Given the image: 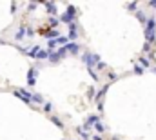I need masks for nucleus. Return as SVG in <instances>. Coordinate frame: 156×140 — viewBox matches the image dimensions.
I'll return each instance as SVG.
<instances>
[{
	"mask_svg": "<svg viewBox=\"0 0 156 140\" xmlns=\"http://www.w3.org/2000/svg\"><path fill=\"white\" fill-rule=\"evenodd\" d=\"M49 24H51V26L55 28V26H58V20H56L55 17H51V18H49Z\"/></svg>",
	"mask_w": 156,
	"mask_h": 140,
	"instance_id": "nucleus-23",
	"label": "nucleus"
},
{
	"mask_svg": "<svg viewBox=\"0 0 156 140\" xmlns=\"http://www.w3.org/2000/svg\"><path fill=\"white\" fill-rule=\"evenodd\" d=\"M49 118H51V122H53V124H56V126H58V127H64V124H62V122H60V118H56V116H55V115H51V116H49Z\"/></svg>",
	"mask_w": 156,
	"mask_h": 140,
	"instance_id": "nucleus-18",
	"label": "nucleus"
},
{
	"mask_svg": "<svg viewBox=\"0 0 156 140\" xmlns=\"http://www.w3.org/2000/svg\"><path fill=\"white\" fill-rule=\"evenodd\" d=\"M127 7H129V9H136V7H138V4H136V2H129V4H127Z\"/></svg>",
	"mask_w": 156,
	"mask_h": 140,
	"instance_id": "nucleus-24",
	"label": "nucleus"
},
{
	"mask_svg": "<svg viewBox=\"0 0 156 140\" xmlns=\"http://www.w3.org/2000/svg\"><path fill=\"white\" fill-rule=\"evenodd\" d=\"M37 75H38V69L37 68H31L29 73H27V84L29 86H35L37 84Z\"/></svg>",
	"mask_w": 156,
	"mask_h": 140,
	"instance_id": "nucleus-5",
	"label": "nucleus"
},
{
	"mask_svg": "<svg viewBox=\"0 0 156 140\" xmlns=\"http://www.w3.org/2000/svg\"><path fill=\"white\" fill-rule=\"evenodd\" d=\"M24 35L29 36V28H26V26H20L16 31H15V40H22Z\"/></svg>",
	"mask_w": 156,
	"mask_h": 140,
	"instance_id": "nucleus-6",
	"label": "nucleus"
},
{
	"mask_svg": "<svg viewBox=\"0 0 156 140\" xmlns=\"http://www.w3.org/2000/svg\"><path fill=\"white\" fill-rule=\"evenodd\" d=\"M134 73H136V75H144V73H145V69H144V66L136 64V66H134Z\"/></svg>",
	"mask_w": 156,
	"mask_h": 140,
	"instance_id": "nucleus-19",
	"label": "nucleus"
},
{
	"mask_svg": "<svg viewBox=\"0 0 156 140\" xmlns=\"http://www.w3.org/2000/svg\"><path fill=\"white\" fill-rule=\"evenodd\" d=\"M149 6H151V7H156V0H153V2H149Z\"/></svg>",
	"mask_w": 156,
	"mask_h": 140,
	"instance_id": "nucleus-27",
	"label": "nucleus"
},
{
	"mask_svg": "<svg viewBox=\"0 0 156 140\" xmlns=\"http://www.w3.org/2000/svg\"><path fill=\"white\" fill-rule=\"evenodd\" d=\"M93 140H102V137L100 135H93Z\"/></svg>",
	"mask_w": 156,
	"mask_h": 140,
	"instance_id": "nucleus-26",
	"label": "nucleus"
},
{
	"mask_svg": "<svg viewBox=\"0 0 156 140\" xmlns=\"http://www.w3.org/2000/svg\"><path fill=\"white\" fill-rule=\"evenodd\" d=\"M66 55H67V49H66V47H60L58 51H51L49 60H51V62H58V60H62Z\"/></svg>",
	"mask_w": 156,
	"mask_h": 140,
	"instance_id": "nucleus-4",
	"label": "nucleus"
},
{
	"mask_svg": "<svg viewBox=\"0 0 156 140\" xmlns=\"http://www.w3.org/2000/svg\"><path fill=\"white\" fill-rule=\"evenodd\" d=\"M75 17H76V9H75L73 6H69V7H67V11H66V13H62L60 20L71 26V24H73V20H75Z\"/></svg>",
	"mask_w": 156,
	"mask_h": 140,
	"instance_id": "nucleus-2",
	"label": "nucleus"
},
{
	"mask_svg": "<svg viewBox=\"0 0 156 140\" xmlns=\"http://www.w3.org/2000/svg\"><path fill=\"white\" fill-rule=\"evenodd\" d=\"M98 122H100V116H98V115H91V116H87L85 126H89V127H91V126H96Z\"/></svg>",
	"mask_w": 156,
	"mask_h": 140,
	"instance_id": "nucleus-8",
	"label": "nucleus"
},
{
	"mask_svg": "<svg viewBox=\"0 0 156 140\" xmlns=\"http://www.w3.org/2000/svg\"><path fill=\"white\" fill-rule=\"evenodd\" d=\"M26 53L31 57V58H38V55L42 53V49H40L38 46H33V47H29V49H26Z\"/></svg>",
	"mask_w": 156,
	"mask_h": 140,
	"instance_id": "nucleus-7",
	"label": "nucleus"
},
{
	"mask_svg": "<svg viewBox=\"0 0 156 140\" xmlns=\"http://www.w3.org/2000/svg\"><path fill=\"white\" fill-rule=\"evenodd\" d=\"M44 109H45L47 113H51V111H53V104H51V102H45V104H44Z\"/></svg>",
	"mask_w": 156,
	"mask_h": 140,
	"instance_id": "nucleus-21",
	"label": "nucleus"
},
{
	"mask_svg": "<svg viewBox=\"0 0 156 140\" xmlns=\"http://www.w3.org/2000/svg\"><path fill=\"white\" fill-rule=\"evenodd\" d=\"M94 131H96V133H105V126H104L102 122H98V124L94 126Z\"/></svg>",
	"mask_w": 156,
	"mask_h": 140,
	"instance_id": "nucleus-16",
	"label": "nucleus"
},
{
	"mask_svg": "<svg viewBox=\"0 0 156 140\" xmlns=\"http://www.w3.org/2000/svg\"><path fill=\"white\" fill-rule=\"evenodd\" d=\"M140 66H144V68H151V62H149L147 58L142 57V58H140Z\"/></svg>",
	"mask_w": 156,
	"mask_h": 140,
	"instance_id": "nucleus-20",
	"label": "nucleus"
},
{
	"mask_svg": "<svg viewBox=\"0 0 156 140\" xmlns=\"http://www.w3.org/2000/svg\"><path fill=\"white\" fill-rule=\"evenodd\" d=\"M76 131H78V135H80L82 138H87V137H89V131H87V129H85L83 126H82V127H78Z\"/></svg>",
	"mask_w": 156,
	"mask_h": 140,
	"instance_id": "nucleus-15",
	"label": "nucleus"
},
{
	"mask_svg": "<svg viewBox=\"0 0 156 140\" xmlns=\"http://www.w3.org/2000/svg\"><path fill=\"white\" fill-rule=\"evenodd\" d=\"M145 29H149V31H156V20H154V17H149V18H147V22H145Z\"/></svg>",
	"mask_w": 156,
	"mask_h": 140,
	"instance_id": "nucleus-9",
	"label": "nucleus"
},
{
	"mask_svg": "<svg viewBox=\"0 0 156 140\" xmlns=\"http://www.w3.org/2000/svg\"><path fill=\"white\" fill-rule=\"evenodd\" d=\"M149 49H151V44H149V42H147V44H145V46H144V51H149Z\"/></svg>",
	"mask_w": 156,
	"mask_h": 140,
	"instance_id": "nucleus-25",
	"label": "nucleus"
},
{
	"mask_svg": "<svg viewBox=\"0 0 156 140\" xmlns=\"http://www.w3.org/2000/svg\"><path fill=\"white\" fill-rule=\"evenodd\" d=\"M33 102H35V104H45V102H44V97L38 95V93H33Z\"/></svg>",
	"mask_w": 156,
	"mask_h": 140,
	"instance_id": "nucleus-14",
	"label": "nucleus"
},
{
	"mask_svg": "<svg viewBox=\"0 0 156 140\" xmlns=\"http://www.w3.org/2000/svg\"><path fill=\"white\" fill-rule=\"evenodd\" d=\"M82 60L87 64V68H89V69H94V68H96V66L102 62L98 55H89V53H85V55L82 57Z\"/></svg>",
	"mask_w": 156,
	"mask_h": 140,
	"instance_id": "nucleus-1",
	"label": "nucleus"
},
{
	"mask_svg": "<svg viewBox=\"0 0 156 140\" xmlns=\"http://www.w3.org/2000/svg\"><path fill=\"white\" fill-rule=\"evenodd\" d=\"M66 49H67V53H73V55H78V51H80V46H78L76 42H69V46H67Z\"/></svg>",
	"mask_w": 156,
	"mask_h": 140,
	"instance_id": "nucleus-10",
	"label": "nucleus"
},
{
	"mask_svg": "<svg viewBox=\"0 0 156 140\" xmlns=\"http://www.w3.org/2000/svg\"><path fill=\"white\" fill-rule=\"evenodd\" d=\"M136 17L140 18V22H147V18L144 17V13H142V11H136Z\"/></svg>",
	"mask_w": 156,
	"mask_h": 140,
	"instance_id": "nucleus-22",
	"label": "nucleus"
},
{
	"mask_svg": "<svg viewBox=\"0 0 156 140\" xmlns=\"http://www.w3.org/2000/svg\"><path fill=\"white\" fill-rule=\"evenodd\" d=\"M56 46H58V44H56V40H53V38H49V40H47V47H49V51H53Z\"/></svg>",
	"mask_w": 156,
	"mask_h": 140,
	"instance_id": "nucleus-17",
	"label": "nucleus"
},
{
	"mask_svg": "<svg viewBox=\"0 0 156 140\" xmlns=\"http://www.w3.org/2000/svg\"><path fill=\"white\" fill-rule=\"evenodd\" d=\"M45 7H47V11H49V15L51 17H55L58 11H56V4L55 2H45Z\"/></svg>",
	"mask_w": 156,
	"mask_h": 140,
	"instance_id": "nucleus-11",
	"label": "nucleus"
},
{
	"mask_svg": "<svg viewBox=\"0 0 156 140\" xmlns=\"http://www.w3.org/2000/svg\"><path fill=\"white\" fill-rule=\"evenodd\" d=\"M15 95H16L20 100H24L26 104H31V102H33V93H27L26 89H16Z\"/></svg>",
	"mask_w": 156,
	"mask_h": 140,
	"instance_id": "nucleus-3",
	"label": "nucleus"
},
{
	"mask_svg": "<svg viewBox=\"0 0 156 140\" xmlns=\"http://www.w3.org/2000/svg\"><path fill=\"white\" fill-rule=\"evenodd\" d=\"M154 36H156V31L145 29V38H147V42H154Z\"/></svg>",
	"mask_w": 156,
	"mask_h": 140,
	"instance_id": "nucleus-13",
	"label": "nucleus"
},
{
	"mask_svg": "<svg viewBox=\"0 0 156 140\" xmlns=\"http://www.w3.org/2000/svg\"><path fill=\"white\" fill-rule=\"evenodd\" d=\"M78 38V31H76V26L71 24L69 26V40H76Z\"/></svg>",
	"mask_w": 156,
	"mask_h": 140,
	"instance_id": "nucleus-12",
	"label": "nucleus"
}]
</instances>
